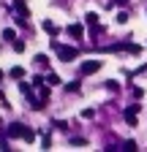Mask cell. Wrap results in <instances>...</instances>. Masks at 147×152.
I'll return each mask as SVG.
<instances>
[{"instance_id": "6da1fadb", "label": "cell", "mask_w": 147, "mask_h": 152, "mask_svg": "<svg viewBox=\"0 0 147 152\" xmlns=\"http://www.w3.org/2000/svg\"><path fill=\"white\" fill-rule=\"evenodd\" d=\"M54 52H57V57H60L63 63H71V60L79 57V49H74V46H57Z\"/></svg>"}, {"instance_id": "7a4b0ae2", "label": "cell", "mask_w": 147, "mask_h": 152, "mask_svg": "<svg viewBox=\"0 0 147 152\" xmlns=\"http://www.w3.org/2000/svg\"><path fill=\"white\" fill-rule=\"evenodd\" d=\"M142 111V103H131V106H125V111H123V117H125V122L128 125H136V114Z\"/></svg>"}, {"instance_id": "3957f363", "label": "cell", "mask_w": 147, "mask_h": 152, "mask_svg": "<svg viewBox=\"0 0 147 152\" xmlns=\"http://www.w3.org/2000/svg\"><path fill=\"white\" fill-rule=\"evenodd\" d=\"M25 133H27V128H25L22 122H11V125H8V136H11V139H25Z\"/></svg>"}, {"instance_id": "277c9868", "label": "cell", "mask_w": 147, "mask_h": 152, "mask_svg": "<svg viewBox=\"0 0 147 152\" xmlns=\"http://www.w3.org/2000/svg\"><path fill=\"white\" fill-rule=\"evenodd\" d=\"M98 68H101V60H87V63H82L79 73H82V76H90V73H96Z\"/></svg>"}, {"instance_id": "5b68a950", "label": "cell", "mask_w": 147, "mask_h": 152, "mask_svg": "<svg viewBox=\"0 0 147 152\" xmlns=\"http://www.w3.org/2000/svg\"><path fill=\"white\" fill-rule=\"evenodd\" d=\"M65 33H68L71 38H76V41H79V38H85V25H68Z\"/></svg>"}, {"instance_id": "8992f818", "label": "cell", "mask_w": 147, "mask_h": 152, "mask_svg": "<svg viewBox=\"0 0 147 152\" xmlns=\"http://www.w3.org/2000/svg\"><path fill=\"white\" fill-rule=\"evenodd\" d=\"M85 22L93 27V33H98V14H93V11H90V14L85 16Z\"/></svg>"}, {"instance_id": "52a82bcc", "label": "cell", "mask_w": 147, "mask_h": 152, "mask_svg": "<svg viewBox=\"0 0 147 152\" xmlns=\"http://www.w3.org/2000/svg\"><path fill=\"white\" fill-rule=\"evenodd\" d=\"M14 8L19 11V16H30V11H27V3H25V0H14Z\"/></svg>"}, {"instance_id": "ba28073f", "label": "cell", "mask_w": 147, "mask_h": 152, "mask_svg": "<svg viewBox=\"0 0 147 152\" xmlns=\"http://www.w3.org/2000/svg\"><path fill=\"white\" fill-rule=\"evenodd\" d=\"M44 30H46L49 35H57V33H60V27H57V25H54V22H52V19H44Z\"/></svg>"}, {"instance_id": "9c48e42d", "label": "cell", "mask_w": 147, "mask_h": 152, "mask_svg": "<svg viewBox=\"0 0 147 152\" xmlns=\"http://www.w3.org/2000/svg\"><path fill=\"white\" fill-rule=\"evenodd\" d=\"M46 84H49V87H60V76H57V73H49V76H46Z\"/></svg>"}, {"instance_id": "30bf717a", "label": "cell", "mask_w": 147, "mask_h": 152, "mask_svg": "<svg viewBox=\"0 0 147 152\" xmlns=\"http://www.w3.org/2000/svg\"><path fill=\"white\" fill-rule=\"evenodd\" d=\"M11 76H14V79H22V76H25V68H11Z\"/></svg>"}, {"instance_id": "8fae6325", "label": "cell", "mask_w": 147, "mask_h": 152, "mask_svg": "<svg viewBox=\"0 0 147 152\" xmlns=\"http://www.w3.org/2000/svg\"><path fill=\"white\" fill-rule=\"evenodd\" d=\"M11 46H14V52H25V44H22V41H16V38L11 41Z\"/></svg>"}, {"instance_id": "7c38bea8", "label": "cell", "mask_w": 147, "mask_h": 152, "mask_svg": "<svg viewBox=\"0 0 147 152\" xmlns=\"http://www.w3.org/2000/svg\"><path fill=\"white\" fill-rule=\"evenodd\" d=\"M123 149H125V152H134V149H136V141H125Z\"/></svg>"}, {"instance_id": "4fadbf2b", "label": "cell", "mask_w": 147, "mask_h": 152, "mask_svg": "<svg viewBox=\"0 0 147 152\" xmlns=\"http://www.w3.org/2000/svg\"><path fill=\"white\" fill-rule=\"evenodd\" d=\"M3 38H6V41H14L16 33H14V30H3Z\"/></svg>"}, {"instance_id": "5bb4252c", "label": "cell", "mask_w": 147, "mask_h": 152, "mask_svg": "<svg viewBox=\"0 0 147 152\" xmlns=\"http://www.w3.org/2000/svg\"><path fill=\"white\" fill-rule=\"evenodd\" d=\"M117 22H120V25H125V22H128V14H125V11H120V14H117Z\"/></svg>"}, {"instance_id": "9a60e30c", "label": "cell", "mask_w": 147, "mask_h": 152, "mask_svg": "<svg viewBox=\"0 0 147 152\" xmlns=\"http://www.w3.org/2000/svg\"><path fill=\"white\" fill-rule=\"evenodd\" d=\"M65 90H68V92H79V82H71Z\"/></svg>"}, {"instance_id": "2e32d148", "label": "cell", "mask_w": 147, "mask_h": 152, "mask_svg": "<svg viewBox=\"0 0 147 152\" xmlns=\"http://www.w3.org/2000/svg\"><path fill=\"white\" fill-rule=\"evenodd\" d=\"M71 144H74V147H85L87 141H85V139H71Z\"/></svg>"}, {"instance_id": "e0dca14e", "label": "cell", "mask_w": 147, "mask_h": 152, "mask_svg": "<svg viewBox=\"0 0 147 152\" xmlns=\"http://www.w3.org/2000/svg\"><path fill=\"white\" fill-rule=\"evenodd\" d=\"M115 3H117V6H125V3H128V0H115Z\"/></svg>"}]
</instances>
